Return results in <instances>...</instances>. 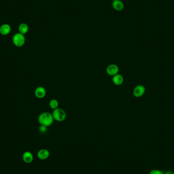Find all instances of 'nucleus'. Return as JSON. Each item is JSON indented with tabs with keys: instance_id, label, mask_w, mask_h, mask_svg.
Segmentation results:
<instances>
[{
	"instance_id": "nucleus-1",
	"label": "nucleus",
	"mask_w": 174,
	"mask_h": 174,
	"mask_svg": "<svg viewBox=\"0 0 174 174\" xmlns=\"http://www.w3.org/2000/svg\"><path fill=\"white\" fill-rule=\"evenodd\" d=\"M38 121L40 125L45 126L49 127L52 125L54 119L53 118L52 114L49 112H44L40 115Z\"/></svg>"
},
{
	"instance_id": "nucleus-2",
	"label": "nucleus",
	"mask_w": 174,
	"mask_h": 174,
	"mask_svg": "<svg viewBox=\"0 0 174 174\" xmlns=\"http://www.w3.org/2000/svg\"><path fill=\"white\" fill-rule=\"evenodd\" d=\"M52 115L54 120L58 122L64 121L67 117V114L65 111L59 107L53 110Z\"/></svg>"
},
{
	"instance_id": "nucleus-3",
	"label": "nucleus",
	"mask_w": 174,
	"mask_h": 174,
	"mask_svg": "<svg viewBox=\"0 0 174 174\" xmlns=\"http://www.w3.org/2000/svg\"><path fill=\"white\" fill-rule=\"evenodd\" d=\"M12 40L13 44L15 46L20 47L24 45L26 39L24 35L21 34L20 33H18L14 35Z\"/></svg>"
},
{
	"instance_id": "nucleus-4",
	"label": "nucleus",
	"mask_w": 174,
	"mask_h": 174,
	"mask_svg": "<svg viewBox=\"0 0 174 174\" xmlns=\"http://www.w3.org/2000/svg\"><path fill=\"white\" fill-rule=\"evenodd\" d=\"M146 92V88L142 84H139L135 87L133 90V94L135 97L140 98L142 97Z\"/></svg>"
},
{
	"instance_id": "nucleus-5",
	"label": "nucleus",
	"mask_w": 174,
	"mask_h": 174,
	"mask_svg": "<svg viewBox=\"0 0 174 174\" xmlns=\"http://www.w3.org/2000/svg\"><path fill=\"white\" fill-rule=\"evenodd\" d=\"M119 71V68L118 66L116 64H112L109 65L107 68L106 71L108 75L111 77H114V75L118 74Z\"/></svg>"
},
{
	"instance_id": "nucleus-6",
	"label": "nucleus",
	"mask_w": 174,
	"mask_h": 174,
	"mask_svg": "<svg viewBox=\"0 0 174 174\" xmlns=\"http://www.w3.org/2000/svg\"><path fill=\"white\" fill-rule=\"evenodd\" d=\"M47 94V91L43 87H38L35 90V95L39 99H42L45 97Z\"/></svg>"
},
{
	"instance_id": "nucleus-7",
	"label": "nucleus",
	"mask_w": 174,
	"mask_h": 174,
	"mask_svg": "<svg viewBox=\"0 0 174 174\" xmlns=\"http://www.w3.org/2000/svg\"><path fill=\"white\" fill-rule=\"evenodd\" d=\"M50 155V152L46 149H42L38 152L37 156L40 160H46Z\"/></svg>"
},
{
	"instance_id": "nucleus-8",
	"label": "nucleus",
	"mask_w": 174,
	"mask_h": 174,
	"mask_svg": "<svg viewBox=\"0 0 174 174\" xmlns=\"http://www.w3.org/2000/svg\"><path fill=\"white\" fill-rule=\"evenodd\" d=\"M112 8L117 11H121L123 10L124 4L120 0H115L112 3Z\"/></svg>"
},
{
	"instance_id": "nucleus-9",
	"label": "nucleus",
	"mask_w": 174,
	"mask_h": 174,
	"mask_svg": "<svg viewBox=\"0 0 174 174\" xmlns=\"http://www.w3.org/2000/svg\"><path fill=\"white\" fill-rule=\"evenodd\" d=\"M112 82L116 86H120L123 84L124 82V77L121 74H117L112 77Z\"/></svg>"
},
{
	"instance_id": "nucleus-10",
	"label": "nucleus",
	"mask_w": 174,
	"mask_h": 174,
	"mask_svg": "<svg viewBox=\"0 0 174 174\" xmlns=\"http://www.w3.org/2000/svg\"><path fill=\"white\" fill-rule=\"evenodd\" d=\"M23 159L24 163H32L33 160V155L30 152H25L23 154Z\"/></svg>"
},
{
	"instance_id": "nucleus-11",
	"label": "nucleus",
	"mask_w": 174,
	"mask_h": 174,
	"mask_svg": "<svg viewBox=\"0 0 174 174\" xmlns=\"http://www.w3.org/2000/svg\"><path fill=\"white\" fill-rule=\"evenodd\" d=\"M11 31V27L9 24H3L0 27V33L3 35H7Z\"/></svg>"
},
{
	"instance_id": "nucleus-12",
	"label": "nucleus",
	"mask_w": 174,
	"mask_h": 174,
	"mask_svg": "<svg viewBox=\"0 0 174 174\" xmlns=\"http://www.w3.org/2000/svg\"><path fill=\"white\" fill-rule=\"evenodd\" d=\"M19 32L21 34H23V35L26 34L27 33V32H28V26L26 24L23 23L19 26Z\"/></svg>"
},
{
	"instance_id": "nucleus-13",
	"label": "nucleus",
	"mask_w": 174,
	"mask_h": 174,
	"mask_svg": "<svg viewBox=\"0 0 174 174\" xmlns=\"http://www.w3.org/2000/svg\"><path fill=\"white\" fill-rule=\"evenodd\" d=\"M59 105V101L57 99H52L51 101H49V107L53 110L58 108Z\"/></svg>"
},
{
	"instance_id": "nucleus-14",
	"label": "nucleus",
	"mask_w": 174,
	"mask_h": 174,
	"mask_svg": "<svg viewBox=\"0 0 174 174\" xmlns=\"http://www.w3.org/2000/svg\"><path fill=\"white\" fill-rule=\"evenodd\" d=\"M149 174H165L161 170H151Z\"/></svg>"
},
{
	"instance_id": "nucleus-15",
	"label": "nucleus",
	"mask_w": 174,
	"mask_h": 174,
	"mask_svg": "<svg viewBox=\"0 0 174 174\" xmlns=\"http://www.w3.org/2000/svg\"><path fill=\"white\" fill-rule=\"evenodd\" d=\"M47 127L45 126L41 125L39 127L40 131L42 133H44L47 131Z\"/></svg>"
},
{
	"instance_id": "nucleus-16",
	"label": "nucleus",
	"mask_w": 174,
	"mask_h": 174,
	"mask_svg": "<svg viewBox=\"0 0 174 174\" xmlns=\"http://www.w3.org/2000/svg\"><path fill=\"white\" fill-rule=\"evenodd\" d=\"M165 174H173V173L172 172H171V171H168L167 172L165 173H164Z\"/></svg>"
},
{
	"instance_id": "nucleus-17",
	"label": "nucleus",
	"mask_w": 174,
	"mask_h": 174,
	"mask_svg": "<svg viewBox=\"0 0 174 174\" xmlns=\"http://www.w3.org/2000/svg\"><path fill=\"white\" fill-rule=\"evenodd\" d=\"M111 1H112V2H113V1H114L115 0H111Z\"/></svg>"
}]
</instances>
